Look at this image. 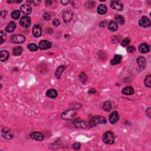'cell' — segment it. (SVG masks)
Masks as SVG:
<instances>
[{
	"label": "cell",
	"instance_id": "obj_1",
	"mask_svg": "<svg viewBox=\"0 0 151 151\" xmlns=\"http://www.w3.org/2000/svg\"><path fill=\"white\" fill-rule=\"evenodd\" d=\"M103 140L105 143L108 144V145H112L115 142L116 136L113 132L107 131L103 135Z\"/></svg>",
	"mask_w": 151,
	"mask_h": 151
},
{
	"label": "cell",
	"instance_id": "obj_2",
	"mask_svg": "<svg viewBox=\"0 0 151 151\" xmlns=\"http://www.w3.org/2000/svg\"><path fill=\"white\" fill-rule=\"evenodd\" d=\"M106 123V120L104 118L101 116H96L93 117L90 120L89 122V126L90 127L92 126H95L99 125V124H103Z\"/></svg>",
	"mask_w": 151,
	"mask_h": 151
},
{
	"label": "cell",
	"instance_id": "obj_3",
	"mask_svg": "<svg viewBox=\"0 0 151 151\" xmlns=\"http://www.w3.org/2000/svg\"><path fill=\"white\" fill-rule=\"evenodd\" d=\"M76 114H77V110L74 109H69L63 113L61 118L64 120H70L76 115Z\"/></svg>",
	"mask_w": 151,
	"mask_h": 151
},
{
	"label": "cell",
	"instance_id": "obj_4",
	"mask_svg": "<svg viewBox=\"0 0 151 151\" xmlns=\"http://www.w3.org/2000/svg\"><path fill=\"white\" fill-rule=\"evenodd\" d=\"M2 136L5 139H12L14 138V135L10 129L7 128H4L1 131Z\"/></svg>",
	"mask_w": 151,
	"mask_h": 151
},
{
	"label": "cell",
	"instance_id": "obj_5",
	"mask_svg": "<svg viewBox=\"0 0 151 151\" xmlns=\"http://www.w3.org/2000/svg\"><path fill=\"white\" fill-rule=\"evenodd\" d=\"M11 41L13 43L16 44H21L24 43L26 40V37L24 35L21 34H17V35H13L11 36Z\"/></svg>",
	"mask_w": 151,
	"mask_h": 151
},
{
	"label": "cell",
	"instance_id": "obj_6",
	"mask_svg": "<svg viewBox=\"0 0 151 151\" xmlns=\"http://www.w3.org/2000/svg\"><path fill=\"white\" fill-rule=\"evenodd\" d=\"M73 13L70 10H66L63 13L62 17L65 23H69L73 19Z\"/></svg>",
	"mask_w": 151,
	"mask_h": 151
},
{
	"label": "cell",
	"instance_id": "obj_7",
	"mask_svg": "<svg viewBox=\"0 0 151 151\" xmlns=\"http://www.w3.org/2000/svg\"><path fill=\"white\" fill-rule=\"evenodd\" d=\"M139 26L143 28H148L150 26V21L147 17L143 16L139 20Z\"/></svg>",
	"mask_w": 151,
	"mask_h": 151
},
{
	"label": "cell",
	"instance_id": "obj_8",
	"mask_svg": "<svg viewBox=\"0 0 151 151\" xmlns=\"http://www.w3.org/2000/svg\"><path fill=\"white\" fill-rule=\"evenodd\" d=\"M20 24L22 27L27 28L31 25V20L30 18L28 16H23L20 21Z\"/></svg>",
	"mask_w": 151,
	"mask_h": 151
},
{
	"label": "cell",
	"instance_id": "obj_9",
	"mask_svg": "<svg viewBox=\"0 0 151 151\" xmlns=\"http://www.w3.org/2000/svg\"><path fill=\"white\" fill-rule=\"evenodd\" d=\"M110 7L114 10L117 11H122L123 10V4L120 1H112L110 2Z\"/></svg>",
	"mask_w": 151,
	"mask_h": 151
},
{
	"label": "cell",
	"instance_id": "obj_10",
	"mask_svg": "<svg viewBox=\"0 0 151 151\" xmlns=\"http://www.w3.org/2000/svg\"><path fill=\"white\" fill-rule=\"evenodd\" d=\"M30 137L34 140L38 141H42L44 140V136L41 133L39 132H34L30 134Z\"/></svg>",
	"mask_w": 151,
	"mask_h": 151
},
{
	"label": "cell",
	"instance_id": "obj_11",
	"mask_svg": "<svg viewBox=\"0 0 151 151\" xmlns=\"http://www.w3.org/2000/svg\"><path fill=\"white\" fill-rule=\"evenodd\" d=\"M33 34L35 37H39L42 34L41 27L39 25H35L33 28Z\"/></svg>",
	"mask_w": 151,
	"mask_h": 151
},
{
	"label": "cell",
	"instance_id": "obj_12",
	"mask_svg": "<svg viewBox=\"0 0 151 151\" xmlns=\"http://www.w3.org/2000/svg\"><path fill=\"white\" fill-rule=\"evenodd\" d=\"M119 119V115L118 112H113L109 116V121L112 124L116 123Z\"/></svg>",
	"mask_w": 151,
	"mask_h": 151
},
{
	"label": "cell",
	"instance_id": "obj_13",
	"mask_svg": "<svg viewBox=\"0 0 151 151\" xmlns=\"http://www.w3.org/2000/svg\"><path fill=\"white\" fill-rule=\"evenodd\" d=\"M136 63L138 66L142 69L145 68L146 64V59L143 57H142V56H139V57L136 58Z\"/></svg>",
	"mask_w": 151,
	"mask_h": 151
},
{
	"label": "cell",
	"instance_id": "obj_14",
	"mask_svg": "<svg viewBox=\"0 0 151 151\" xmlns=\"http://www.w3.org/2000/svg\"><path fill=\"white\" fill-rule=\"evenodd\" d=\"M51 43L47 40H43L39 43V48L41 50H46L49 49L51 47Z\"/></svg>",
	"mask_w": 151,
	"mask_h": 151
},
{
	"label": "cell",
	"instance_id": "obj_15",
	"mask_svg": "<svg viewBox=\"0 0 151 151\" xmlns=\"http://www.w3.org/2000/svg\"><path fill=\"white\" fill-rule=\"evenodd\" d=\"M20 9H21V11L24 14L26 15L30 14L31 12H32V8H31L30 5H27V4H24V5H22Z\"/></svg>",
	"mask_w": 151,
	"mask_h": 151
},
{
	"label": "cell",
	"instance_id": "obj_16",
	"mask_svg": "<svg viewBox=\"0 0 151 151\" xmlns=\"http://www.w3.org/2000/svg\"><path fill=\"white\" fill-rule=\"evenodd\" d=\"M74 125L77 128H87L89 126V125H87V123L86 122H83L82 120H80V119H77L74 121Z\"/></svg>",
	"mask_w": 151,
	"mask_h": 151
},
{
	"label": "cell",
	"instance_id": "obj_17",
	"mask_svg": "<svg viewBox=\"0 0 151 151\" xmlns=\"http://www.w3.org/2000/svg\"><path fill=\"white\" fill-rule=\"evenodd\" d=\"M67 69V67L66 66H60L57 68V69L56 70V71L55 73V76L56 77L59 79L61 77V76H62V73H63L64 71Z\"/></svg>",
	"mask_w": 151,
	"mask_h": 151
},
{
	"label": "cell",
	"instance_id": "obj_18",
	"mask_svg": "<svg viewBox=\"0 0 151 151\" xmlns=\"http://www.w3.org/2000/svg\"><path fill=\"white\" fill-rule=\"evenodd\" d=\"M139 50L142 53H148L150 51V46L146 43H142L139 46Z\"/></svg>",
	"mask_w": 151,
	"mask_h": 151
},
{
	"label": "cell",
	"instance_id": "obj_19",
	"mask_svg": "<svg viewBox=\"0 0 151 151\" xmlns=\"http://www.w3.org/2000/svg\"><path fill=\"white\" fill-rule=\"evenodd\" d=\"M9 53L7 50H2L0 52V60L2 62H5L8 59Z\"/></svg>",
	"mask_w": 151,
	"mask_h": 151
},
{
	"label": "cell",
	"instance_id": "obj_20",
	"mask_svg": "<svg viewBox=\"0 0 151 151\" xmlns=\"http://www.w3.org/2000/svg\"><path fill=\"white\" fill-rule=\"evenodd\" d=\"M122 92L123 94H125V95H132V94L134 93V88L130 86L126 87L122 89Z\"/></svg>",
	"mask_w": 151,
	"mask_h": 151
},
{
	"label": "cell",
	"instance_id": "obj_21",
	"mask_svg": "<svg viewBox=\"0 0 151 151\" xmlns=\"http://www.w3.org/2000/svg\"><path fill=\"white\" fill-rule=\"evenodd\" d=\"M46 94L49 98L54 99V98H56V97L57 96L58 93L55 89H49V90H47V92H46Z\"/></svg>",
	"mask_w": 151,
	"mask_h": 151
},
{
	"label": "cell",
	"instance_id": "obj_22",
	"mask_svg": "<svg viewBox=\"0 0 151 151\" xmlns=\"http://www.w3.org/2000/svg\"><path fill=\"white\" fill-rule=\"evenodd\" d=\"M15 28H16V25H15L14 22L11 21L6 27L5 31L8 33H12L14 31Z\"/></svg>",
	"mask_w": 151,
	"mask_h": 151
},
{
	"label": "cell",
	"instance_id": "obj_23",
	"mask_svg": "<svg viewBox=\"0 0 151 151\" xmlns=\"http://www.w3.org/2000/svg\"><path fill=\"white\" fill-rule=\"evenodd\" d=\"M107 7L105 5H103V4H100V5H99L98 7V13L100 15L105 14L106 13H107Z\"/></svg>",
	"mask_w": 151,
	"mask_h": 151
},
{
	"label": "cell",
	"instance_id": "obj_24",
	"mask_svg": "<svg viewBox=\"0 0 151 151\" xmlns=\"http://www.w3.org/2000/svg\"><path fill=\"white\" fill-rule=\"evenodd\" d=\"M122 60V56L120 55H115L113 58V59L110 61V64L111 65H116L120 63Z\"/></svg>",
	"mask_w": 151,
	"mask_h": 151
},
{
	"label": "cell",
	"instance_id": "obj_25",
	"mask_svg": "<svg viewBox=\"0 0 151 151\" xmlns=\"http://www.w3.org/2000/svg\"><path fill=\"white\" fill-rule=\"evenodd\" d=\"M108 28L110 31H115L118 30V25L114 21H112L109 22V25H108Z\"/></svg>",
	"mask_w": 151,
	"mask_h": 151
},
{
	"label": "cell",
	"instance_id": "obj_26",
	"mask_svg": "<svg viewBox=\"0 0 151 151\" xmlns=\"http://www.w3.org/2000/svg\"><path fill=\"white\" fill-rule=\"evenodd\" d=\"M22 51H23V50H22V47H21V46L15 47L13 50V55H14V56H20L22 53Z\"/></svg>",
	"mask_w": 151,
	"mask_h": 151
},
{
	"label": "cell",
	"instance_id": "obj_27",
	"mask_svg": "<svg viewBox=\"0 0 151 151\" xmlns=\"http://www.w3.org/2000/svg\"><path fill=\"white\" fill-rule=\"evenodd\" d=\"M112 109V105L111 103L109 101L104 102L103 105V109L106 112H109Z\"/></svg>",
	"mask_w": 151,
	"mask_h": 151
},
{
	"label": "cell",
	"instance_id": "obj_28",
	"mask_svg": "<svg viewBox=\"0 0 151 151\" xmlns=\"http://www.w3.org/2000/svg\"><path fill=\"white\" fill-rule=\"evenodd\" d=\"M115 20L116 22H118V24H120V25H123L125 24V19L124 17L122 16V15H115Z\"/></svg>",
	"mask_w": 151,
	"mask_h": 151
},
{
	"label": "cell",
	"instance_id": "obj_29",
	"mask_svg": "<svg viewBox=\"0 0 151 151\" xmlns=\"http://www.w3.org/2000/svg\"><path fill=\"white\" fill-rule=\"evenodd\" d=\"M79 79L83 83H86L87 80V76L84 73L82 72L79 74Z\"/></svg>",
	"mask_w": 151,
	"mask_h": 151
},
{
	"label": "cell",
	"instance_id": "obj_30",
	"mask_svg": "<svg viewBox=\"0 0 151 151\" xmlns=\"http://www.w3.org/2000/svg\"><path fill=\"white\" fill-rule=\"evenodd\" d=\"M20 16V13L19 10H15L11 13V17L13 19L18 20Z\"/></svg>",
	"mask_w": 151,
	"mask_h": 151
},
{
	"label": "cell",
	"instance_id": "obj_31",
	"mask_svg": "<svg viewBox=\"0 0 151 151\" xmlns=\"http://www.w3.org/2000/svg\"><path fill=\"white\" fill-rule=\"evenodd\" d=\"M27 47H28V49L30 50L31 51H36L38 50V49H39L38 46L34 43L29 44L27 46Z\"/></svg>",
	"mask_w": 151,
	"mask_h": 151
},
{
	"label": "cell",
	"instance_id": "obj_32",
	"mask_svg": "<svg viewBox=\"0 0 151 151\" xmlns=\"http://www.w3.org/2000/svg\"><path fill=\"white\" fill-rule=\"evenodd\" d=\"M150 80H151V76L150 75H148L147 77L145 78V80H144V83L146 87L150 88L151 84H150Z\"/></svg>",
	"mask_w": 151,
	"mask_h": 151
},
{
	"label": "cell",
	"instance_id": "obj_33",
	"mask_svg": "<svg viewBox=\"0 0 151 151\" xmlns=\"http://www.w3.org/2000/svg\"><path fill=\"white\" fill-rule=\"evenodd\" d=\"M130 43V39L129 38H126L124 40H123V41L121 43V46L123 47H126L128 46V45H129V44Z\"/></svg>",
	"mask_w": 151,
	"mask_h": 151
},
{
	"label": "cell",
	"instance_id": "obj_34",
	"mask_svg": "<svg viewBox=\"0 0 151 151\" xmlns=\"http://www.w3.org/2000/svg\"><path fill=\"white\" fill-rule=\"evenodd\" d=\"M72 147L75 150H79L81 147V145L79 143H74L73 145H72Z\"/></svg>",
	"mask_w": 151,
	"mask_h": 151
},
{
	"label": "cell",
	"instance_id": "obj_35",
	"mask_svg": "<svg viewBox=\"0 0 151 151\" xmlns=\"http://www.w3.org/2000/svg\"><path fill=\"white\" fill-rule=\"evenodd\" d=\"M136 50V49L134 46H128L127 48V51L129 53H133Z\"/></svg>",
	"mask_w": 151,
	"mask_h": 151
},
{
	"label": "cell",
	"instance_id": "obj_36",
	"mask_svg": "<svg viewBox=\"0 0 151 151\" xmlns=\"http://www.w3.org/2000/svg\"><path fill=\"white\" fill-rule=\"evenodd\" d=\"M53 25L55 27H57L60 25V21L59 20H57V19H54L53 21Z\"/></svg>",
	"mask_w": 151,
	"mask_h": 151
},
{
	"label": "cell",
	"instance_id": "obj_37",
	"mask_svg": "<svg viewBox=\"0 0 151 151\" xmlns=\"http://www.w3.org/2000/svg\"><path fill=\"white\" fill-rule=\"evenodd\" d=\"M43 17L46 20H50L51 19L50 15L49 13H45L43 15Z\"/></svg>",
	"mask_w": 151,
	"mask_h": 151
},
{
	"label": "cell",
	"instance_id": "obj_38",
	"mask_svg": "<svg viewBox=\"0 0 151 151\" xmlns=\"http://www.w3.org/2000/svg\"><path fill=\"white\" fill-rule=\"evenodd\" d=\"M5 41V38H4V35L3 31H1V44H3L4 41Z\"/></svg>",
	"mask_w": 151,
	"mask_h": 151
},
{
	"label": "cell",
	"instance_id": "obj_39",
	"mask_svg": "<svg viewBox=\"0 0 151 151\" xmlns=\"http://www.w3.org/2000/svg\"><path fill=\"white\" fill-rule=\"evenodd\" d=\"M70 1H69V0H66V1H61V3L63 4V5H67V4H68L70 3Z\"/></svg>",
	"mask_w": 151,
	"mask_h": 151
},
{
	"label": "cell",
	"instance_id": "obj_40",
	"mask_svg": "<svg viewBox=\"0 0 151 151\" xmlns=\"http://www.w3.org/2000/svg\"><path fill=\"white\" fill-rule=\"evenodd\" d=\"M146 113H147L148 114V116L150 118V108H148V110H146Z\"/></svg>",
	"mask_w": 151,
	"mask_h": 151
},
{
	"label": "cell",
	"instance_id": "obj_41",
	"mask_svg": "<svg viewBox=\"0 0 151 151\" xmlns=\"http://www.w3.org/2000/svg\"><path fill=\"white\" fill-rule=\"evenodd\" d=\"M40 3V1H33V3H34L35 4V5H38V4H39V3Z\"/></svg>",
	"mask_w": 151,
	"mask_h": 151
},
{
	"label": "cell",
	"instance_id": "obj_42",
	"mask_svg": "<svg viewBox=\"0 0 151 151\" xmlns=\"http://www.w3.org/2000/svg\"><path fill=\"white\" fill-rule=\"evenodd\" d=\"M46 4H48L49 5H51V4H52V1H46Z\"/></svg>",
	"mask_w": 151,
	"mask_h": 151
}]
</instances>
